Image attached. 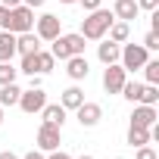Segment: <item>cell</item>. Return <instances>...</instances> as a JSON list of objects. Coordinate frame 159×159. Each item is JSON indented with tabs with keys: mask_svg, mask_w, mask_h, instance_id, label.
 Returning a JSON list of instances; mask_svg holds the SVG:
<instances>
[{
	"mask_svg": "<svg viewBox=\"0 0 159 159\" xmlns=\"http://www.w3.org/2000/svg\"><path fill=\"white\" fill-rule=\"evenodd\" d=\"M137 103L156 106V103H159V84H143V91H140V100H137Z\"/></svg>",
	"mask_w": 159,
	"mask_h": 159,
	"instance_id": "cb8c5ba5",
	"label": "cell"
},
{
	"mask_svg": "<svg viewBox=\"0 0 159 159\" xmlns=\"http://www.w3.org/2000/svg\"><path fill=\"white\" fill-rule=\"evenodd\" d=\"M134 159H159V156H156V150H153L150 143H143V147H137V153H134Z\"/></svg>",
	"mask_w": 159,
	"mask_h": 159,
	"instance_id": "4316f807",
	"label": "cell"
},
{
	"mask_svg": "<svg viewBox=\"0 0 159 159\" xmlns=\"http://www.w3.org/2000/svg\"><path fill=\"white\" fill-rule=\"evenodd\" d=\"M140 69H143V78H147V84H159V59H147Z\"/></svg>",
	"mask_w": 159,
	"mask_h": 159,
	"instance_id": "7402d4cb",
	"label": "cell"
},
{
	"mask_svg": "<svg viewBox=\"0 0 159 159\" xmlns=\"http://www.w3.org/2000/svg\"><path fill=\"white\" fill-rule=\"evenodd\" d=\"M119 53H122V47H119V44H112V41H103V44L97 47V56H100V62H103V66L119 62Z\"/></svg>",
	"mask_w": 159,
	"mask_h": 159,
	"instance_id": "e0dca14e",
	"label": "cell"
},
{
	"mask_svg": "<svg viewBox=\"0 0 159 159\" xmlns=\"http://www.w3.org/2000/svg\"><path fill=\"white\" fill-rule=\"evenodd\" d=\"M143 47L153 53V50H159V34L156 31H147V38H143Z\"/></svg>",
	"mask_w": 159,
	"mask_h": 159,
	"instance_id": "83f0119b",
	"label": "cell"
},
{
	"mask_svg": "<svg viewBox=\"0 0 159 159\" xmlns=\"http://www.w3.org/2000/svg\"><path fill=\"white\" fill-rule=\"evenodd\" d=\"M16 56V34L13 31H0V62H13Z\"/></svg>",
	"mask_w": 159,
	"mask_h": 159,
	"instance_id": "2e32d148",
	"label": "cell"
},
{
	"mask_svg": "<svg viewBox=\"0 0 159 159\" xmlns=\"http://www.w3.org/2000/svg\"><path fill=\"white\" fill-rule=\"evenodd\" d=\"M59 3H78V0H59Z\"/></svg>",
	"mask_w": 159,
	"mask_h": 159,
	"instance_id": "8d00e7d4",
	"label": "cell"
},
{
	"mask_svg": "<svg viewBox=\"0 0 159 159\" xmlns=\"http://www.w3.org/2000/svg\"><path fill=\"white\" fill-rule=\"evenodd\" d=\"M34 34H38L41 41H53V38H59V34H62V19L53 16V13H44L41 19H34Z\"/></svg>",
	"mask_w": 159,
	"mask_h": 159,
	"instance_id": "5b68a950",
	"label": "cell"
},
{
	"mask_svg": "<svg viewBox=\"0 0 159 159\" xmlns=\"http://www.w3.org/2000/svg\"><path fill=\"white\" fill-rule=\"evenodd\" d=\"M62 62H66V75L72 78V81H84V78L91 75V66H88L84 53H81V56H69V59H62Z\"/></svg>",
	"mask_w": 159,
	"mask_h": 159,
	"instance_id": "30bf717a",
	"label": "cell"
},
{
	"mask_svg": "<svg viewBox=\"0 0 159 159\" xmlns=\"http://www.w3.org/2000/svg\"><path fill=\"white\" fill-rule=\"evenodd\" d=\"M19 69H13V62H0V84H13Z\"/></svg>",
	"mask_w": 159,
	"mask_h": 159,
	"instance_id": "d4e9b609",
	"label": "cell"
},
{
	"mask_svg": "<svg viewBox=\"0 0 159 159\" xmlns=\"http://www.w3.org/2000/svg\"><path fill=\"white\" fill-rule=\"evenodd\" d=\"M50 44H53V47H50L53 59H69V56H81V53H84V47H88V44H84V38L78 34V31H75V34H59V38H53Z\"/></svg>",
	"mask_w": 159,
	"mask_h": 159,
	"instance_id": "7a4b0ae2",
	"label": "cell"
},
{
	"mask_svg": "<svg viewBox=\"0 0 159 159\" xmlns=\"http://www.w3.org/2000/svg\"><path fill=\"white\" fill-rule=\"evenodd\" d=\"M128 143H131V147H143V143H150V128L128 125Z\"/></svg>",
	"mask_w": 159,
	"mask_h": 159,
	"instance_id": "ffe728a7",
	"label": "cell"
},
{
	"mask_svg": "<svg viewBox=\"0 0 159 159\" xmlns=\"http://www.w3.org/2000/svg\"><path fill=\"white\" fill-rule=\"evenodd\" d=\"M0 159H19V156H16L13 150H3V153H0Z\"/></svg>",
	"mask_w": 159,
	"mask_h": 159,
	"instance_id": "e575fe53",
	"label": "cell"
},
{
	"mask_svg": "<svg viewBox=\"0 0 159 159\" xmlns=\"http://www.w3.org/2000/svg\"><path fill=\"white\" fill-rule=\"evenodd\" d=\"M47 159H72V156H69V153H62V150H50V156H47Z\"/></svg>",
	"mask_w": 159,
	"mask_h": 159,
	"instance_id": "d6a6232c",
	"label": "cell"
},
{
	"mask_svg": "<svg viewBox=\"0 0 159 159\" xmlns=\"http://www.w3.org/2000/svg\"><path fill=\"white\" fill-rule=\"evenodd\" d=\"M41 50V38L34 31H25V34H16V53L19 56H28V53H38Z\"/></svg>",
	"mask_w": 159,
	"mask_h": 159,
	"instance_id": "7c38bea8",
	"label": "cell"
},
{
	"mask_svg": "<svg viewBox=\"0 0 159 159\" xmlns=\"http://www.w3.org/2000/svg\"><path fill=\"white\" fill-rule=\"evenodd\" d=\"M112 22H116V16H112L109 10H103V7H100V10L88 13V19L81 22V31H78V34H81L84 41H103Z\"/></svg>",
	"mask_w": 159,
	"mask_h": 159,
	"instance_id": "6da1fadb",
	"label": "cell"
},
{
	"mask_svg": "<svg viewBox=\"0 0 159 159\" xmlns=\"http://www.w3.org/2000/svg\"><path fill=\"white\" fill-rule=\"evenodd\" d=\"M0 3H3V7H10V10H13V7H19V3H22V0H0Z\"/></svg>",
	"mask_w": 159,
	"mask_h": 159,
	"instance_id": "d590c367",
	"label": "cell"
},
{
	"mask_svg": "<svg viewBox=\"0 0 159 159\" xmlns=\"http://www.w3.org/2000/svg\"><path fill=\"white\" fill-rule=\"evenodd\" d=\"M59 103H62V109H78V106H81L84 103V91L81 88H78V84H72V88H66L62 91V97H59Z\"/></svg>",
	"mask_w": 159,
	"mask_h": 159,
	"instance_id": "9a60e30c",
	"label": "cell"
},
{
	"mask_svg": "<svg viewBox=\"0 0 159 159\" xmlns=\"http://www.w3.org/2000/svg\"><path fill=\"white\" fill-rule=\"evenodd\" d=\"M0 125H3V106H0Z\"/></svg>",
	"mask_w": 159,
	"mask_h": 159,
	"instance_id": "74e56055",
	"label": "cell"
},
{
	"mask_svg": "<svg viewBox=\"0 0 159 159\" xmlns=\"http://www.w3.org/2000/svg\"><path fill=\"white\" fill-rule=\"evenodd\" d=\"M106 34H109V41H112V44H125V41H128V34H131V28H128V22L116 19V22L109 25V31H106Z\"/></svg>",
	"mask_w": 159,
	"mask_h": 159,
	"instance_id": "d6986e66",
	"label": "cell"
},
{
	"mask_svg": "<svg viewBox=\"0 0 159 159\" xmlns=\"http://www.w3.org/2000/svg\"><path fill=\"white\" fill-rule=\"evenodd\" d=\"M19 159H47V156H44L41 150H28V153H25V156H19Z\"/></svg>",
	"mask_w": 159,
	"mask_h": 159,
	"instance_id": "1f68e13d",
	"label": "cell"
},
{
	"mask_svg": "<svg viewBox=\"0 0 159 159\" xmlns=\"http://www.w3.org/2000/svg\"><path fill=\"white\" fill-rule=\"evenodd\" d=\"M137 7L147 10V13H153V10H159V0H137Z\"/></svg>",
	"mask_w": 159,
	"mask_h": 159,
	"instance_id": "f546056e",
	"label": "cell"
},
{
	"mask_svg": "<svg viewBox=\"0 0 159 159\" xmlns=\"http://www.w3.org/2000/svg\"><path fill=\"white\" fill-rule=\"evenodd\" d=\"M147 59H150V50H147L143 44H125L122 53H119V62H122L125 72H137Z\"/></svg>",
	"mask_w": 159,
	"mask_h": 159,
	"instance_id": "3957f363",
	"label": "cell"
},
{
	"mask_svg": "<svg viewBox=\"0 0 159 159\" xmlns=\"http://www.w3.org/2000/svg\"><path fill=\"white\" fill-rule=\"evenodd\" d=\"M140 91H143V84H140V81H125V84H122V97H125V100H131V103H137V100H140Z\"/></svg>",
	"mask_w": 159,
	"mask_h": 159,
	"instance_id": "603a6c76",
	"label": "cell"
},
{
	"mask_svg": "<svg viewBox=\"0 0 159 159\" xmlns=\"http://www.w3.org/2000/svg\"><path fill=\"white\" fill-rule=\"evenodd\" d=\"M75 119H78V125L81 128H94V125H100V119H103V106L100 103H81L75 109Z\"/></svg>",
	"mask_w": 159,
	"mask_h": 159,
	"instance_id": "9c48e42d",
	"label": "cell"
},
{
	"mask_svg": "<svg viewBox=\"0 0 159 159\" xmlns=\"http://www.w3.org/2000/svg\"><path fill=\"white\" fill-rule=\"evenodd\" d=\"M53 66H56L53 53H50V50H38V75H47V72H53Z\"/></svg>",
	"mask_w": 159,
	"mask_h": 159,
	"instance_id": "44dd1931",
	"label": "cell"
},
{
	"mask_svg": "<svg viewBox=\"0 0 159 159\" xmlns=\"http://www.w3.org/2000/svg\"><path fill=\"white\" fill-rule=\"evenodd\" d=\"M19 72H25V75H38V53H28V56H22V66H19Z\"/></svg>",
	"mask_w": 159,
	"mask_h": 159,
	"instance_id": "484cf974",
	"label": "cell"
},
{
	"mask_svg": "<svg viewBox=\"0 0 159 159\" xmlns=\"http://www.w3.org/2000/svg\"><path fill=\"white\" fill-rule=\"evenodd\" d=\"M44 103H47V94H44V88H28V91H22L19 94V109L22 112H28V116H34V112H41L44 109Z\"/></svg>",
	"mask_w": 159,
	"mask_h": 159,
	"instance_id": "52a82bcc",
	"label": "cell"
},
{
	"mask_svg": "<svg viewBox=\"0 0 159 159\" xmlns=\"http://www.w3.org/2000/svg\"><path fill=\"white\" fill-rule=\"evenodd\" d=\"M137 13H140L137 0H116V7H112V16H116V19H122V22L137 19Z\"/></svg>",
	"mask_w": 159,
	"mask_h": 159,
	"instance_id": "5bb4252c",
	"label": "cell"
},
{
	"mask_svg": "<svg viewBox=\"0 0 159 159\" xmlns=\"http://www.w3.org/2000/svg\"><path fill=\"white\" fill-rule=\"evenodd\" d=\"M19 94H22V88L13 81V84H0V106H16L19 103Z\"/></svg>",
	"mask_w": 159,
	"mask_h": 159,
	"instance_id": "ac0fdd59",
	"label": "cell"
},
{
	"mask_svg": "<svg viewBox=\"0 0 159 159\" xmlns=\"http://www.w3.org/2000/svg\"><path fill=\"white\" fill-rule=\"evenodd\" d=\"M31 28H34V10L25 7V3L13 7V10H10V28H7V31H13V34H25V31H31Z\"/></svg>",
	"mask_w": 159,
	"mask_h": 159,
	"instance_id": "277c9868",
	"label": "cell"
},
{
	"mask_svg": "<svg viewBox=\"0 0 159 159\" xmlns=\"http://www.w3.org/2000/svg\"><path fill=\"white\" fill-rule=\"evenodd\" d=\"M78 3H81L88 13H94V10H100V3H103V0H78Z\"/></svg>",
	"mask_w": 159,
	"mask_h": 159,
	"instance_id": "4dcf8cb0",
	"label": "cell"
},
{
	"mask_svg": "<svg viewBox=\"0 0 159 159\" xmlns=\"http://www.w3.org/2000/svg\"><path fill=\"white\" fill-rule=\"evenodd\" d=\"M156 119H159L156 106H147V103L134 106V112H131V125H137V128H153V125H156Z\"/></svg>",
	"mask_w": 159,
	"mask_h": 159,
	"instance_id": "8fae6325",
	"label": "cell"
},
{
	"mask_svg": "<svg viewBox=\"0 0 159 159\" xmlns=\"http://www.w3.org/2000/svg\"><path fill=\"white\" fill-rule=\"evenodd\" d=\"M59 131H62V128H56V125H47V122H44V125L38 128V150H41V153L59 150V143H62Z\"/></svg>",
	"mask_w": 159,
	"mask_h": 159,
	"instance_id": "ba28073f",
	"label": "cell"
},
{
	"mask_svg": "<svg viewBox=\"0 0 159 159\" xmlns=\"http://www.w3.org/2000/svg\"><path fill=\"white\" fill-rule=\"evenodd\" d=\"M3 28H10V7L0 3V31H3Z\"/></svg>",
	"mask_w": 159,
	"mask_h": 159,
	"instance_id": "f1b7e54d",
	"label": "cell"
},
{
	"mask_svg": "<svg viewBox=\"0 0 159 159\" xmlns=\"http://www.w3.org/2000/svg\"><path fill=\"white\" fill-rule=\"evenodd\" d=\"M125 81H128V72L122 69V62H109L103 69V91L106 94H122Z\"/></svg>",
	"mask_w": 159,
	"mask_h": 159,
	"instance_id": "8992f818",
	"label": "cell"
},
{
	"mask_svg": "<svg viewBox=\"0 0 159 159\" xmlns=\"http://www.w3.org/2000/svg\"><path fill=\"white\" fill-rule=\"evenodd\" d=\"M66 112H69V109H62V103H44V109H41V119H44L47 125H56V128H62V125H66Z\"/></svg>",
	"mask_w": 159,
	"mask_h": 159,
	"instance_id": "4fadbf2b",
	"label": "cell"
},
{
	"mask_svg": "<svg viewBox=\"0 0 159 159\" xmlns=\"http://www.w3.org/2000/svg\"><path fill=\"white\" fill-rule=\"evenodd\" d=\"M22 3H25V7H31V10H41L47 0H22Z\"/></svg>",
	"mask_w": 159,
	"mask_h": 159,
	"instance_id": "836d02e7",
	"label": "cell"
},
{
	"mask_svg": "<svg viewBox=\"0 0 159 159\" xmlns=\"http://www.w3.org/2000/svg\"><path fill=\"white\" fill-rule=\"evenodd\" d=\"M78 159H94V156H88V153H84V156H78Z\"/></svg>",
	"mask_w": 159,
	"mask_h": 159,
	"instance_id": "f35d334b",
	"label": "cell"
}]
</instances>
